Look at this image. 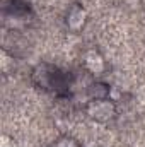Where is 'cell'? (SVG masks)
<instances>
[{"label": "cell", "instance_id": "cell-3", "mask_svg": "<svg viewBox=\"0 0 145 147\" xmlns=\"http://www.w3.org/2000/svg\"><path fill=\"white\" fill-rule=\"evenodd\" d=\"M84 63H85V67H87V70L92 74H101L104 70V58L101 57V53L99 51H89L87 55H85V60H84Z\"/></svg>", "mask_w": 145, "mask_h": 147}, {"label": "cell", "instance_id": "cell-5", "mask_svg": "<svg viewBox=\"0 0 145 147\" xmlns=\"http://www.w3.org/2000/svg\"><path fill=\"white\" fill-rule=\"evenodd\" d=\"M53 147H79V144H77L73 139L65 137V139H60L58 142H55V146Z\"/></svg>", "mask_w": 145, "mask_h": 147}, {"label": "cell", "instance_id": "cell-4", "mask_svg": "<svg viewBox=\"0 0 145 147\" xmlns=\"http://www.w3.org/2000/svg\"><path fill=\"white\" fill-rule=\"evenodd\" d=\"M108 92H109L108 87L103 86V84H94V86L89 87V96L92 98V101L94 99H106Z\"/></svg>", "mask_w": 145, "mask_h": 147}, {"label": "cell", "instance_id": "cell-2", "mask_svg": "<svg viewBox=\"0 0 145 147\" xmlns=\"http://www.w3.org/2000/svg\"><path fill=\"white\" fill-rule=\"evenodd\" d=\"M85 19H87V12L80 5H73L67 14V26L72 31H80L85 24Z\"/></svg>", "mask_w": 145, "mask_h": 147}, {"label": "cell", "instance_id": "cell-1", "mask_svg": "<svg viewBox=\"0 0 145 147\" xmlns=\"http://www.w3.org/2000/svg\"><path fill=\"white\" fill-rule=\"evenodd\" d=\"M87 113L97 121H106L114 115V105L108 99H94L87 106Z\"/></svg>", "mask_w": 145, "mask_h": 147}, {"label": "cell", "instance_id": "cell-6", "mask_svg": "<svg viewBox=\"0 0 145 147\" xmlns=\"http://www.w3.org/2000/svg\"><path fill=\"white\" fill-rule=\"evenodd\" d=\"M2 147H9V139H7V137L2 139Z\"/></svg>", "mask_w": 145, "mask_h": 147}]
</instances>
